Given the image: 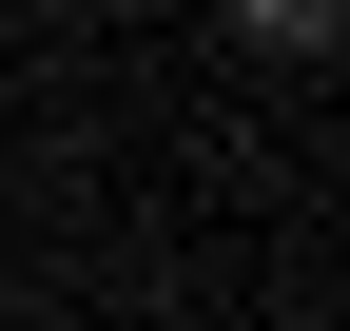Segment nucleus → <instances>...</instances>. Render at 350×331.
<instances>
[{"instance_id": "nucleus-1", "label": "nucleus", "mask_w": 350, "mask_h": 331, "mask_svg": "<svg viewBox=\"0 0 350 331\" xmlns=\"http://www.w3.org/2000/svg\"><path fill=\"white\" fill-rule=\"evenodd\" d=\"M234 39H273V59H312V39H331V0H234Z\"/></svg>"}]
</instances>
